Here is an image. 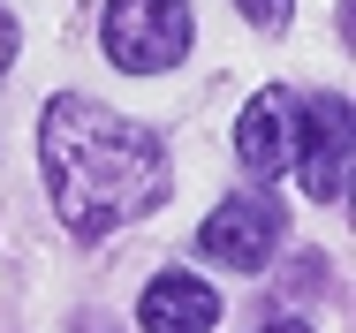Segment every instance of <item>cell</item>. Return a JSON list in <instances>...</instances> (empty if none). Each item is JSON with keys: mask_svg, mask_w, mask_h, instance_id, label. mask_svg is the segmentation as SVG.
<instances>
[{"mask_svg": "<svg viewBox=\"0 0 356 333\" xmlns=\"http://www.w3.org/2000/svg\"><path fill=\"white\" fill-rule=\"evenodd\" d=\"M38 159H46V190H54L61 227L83 235V243H99L122 220L152 212L167 197V174H175L167 144L144 122L83 99V91H61L38 114Z\"/></svg>", "mask_w": 356, "mask_h": 333, "instance_id": "obj_1", "label": "cell"}, {"mask_svg": "<svg viewBox=\"0 0 356 333\" xmlns=\"http://www.w3.org/2000/svg\"><path fill=\"white\" fill-rule=\"evenodd\" d=\"M281 235H288V212L266 190H243V197H227L197 227V250L213 258V266H235V273H266V258L281 250Z\"/></svg>", "mask_w": 356, "mask_h": 333, "instance_id": "obj_4", "label": "cell"}, {"mask_svg": "<svg viewBox=\"0 0 356 333\" xmlns=\"http://www.w3.org/2000/svg\"><path fill=\"white\" fill-rule=\"evenodd\" d=\"M349 152H356V114L341 91H311L303 99V129H296V182L311 204H341L349 190Z\"/></svg>", "mask_w": 356, "mask_h": 333, "instance_id": "obj_3", "label": "cell"}, {"mask_svg": "<svg viewBox=\"0 0 356 333\" xmlns=\"http://www.w3.org/2000/svg\"><path fill=\"white\" fill-rule=\"evenodd\" d=\"M235 8H243L258 31H281V23H288V0H235Z\"/></svg>", "mask_w": 356, "mask_h": 333, "instance_id": "obj_7", "label": "cell"}, {"mask_svg": "<svg viewBox=\"0 0 356 333\" xmlns=\"http://www.w3.org/2000/svg\"><path fill=\"white\" fill-rule=\"evenodd\" d=\"M137 326L144 333H213L220 326V295L197 273H159L137 295Z\"/></svg>", "mask_w": 356, "mask_h": 333, "instance_id": "obj_6", "label": "cell"}, {"mask_svg": "<svg viewBox=\"0 0 356 333\" xmlns=\"http://www.w3.org/2000/svg\"><path fill=\"white\" fill-rule=\"evenodd\" d=\"M8 68H15V15L0 8V76H8Z\"/></svg>", "mask_w": 356, "mask_h": 333, "instance_id": "obj_8", "label": "cell"}, {"mask_svg": "<svg viewBox=\"0 0 356 333\" xmlns=\"http://www.w3.org/2000/svg\"><path fill=\"white\" fill-rule=\"evenodd\" d=\"M258 333H311V326H296V318H281V326H258Z\"/></svg>", "mask_w": 356, "mask_h": 333, "instance_id": "obj_9", "label": "cell"}, {"mask_svg": "<svg viewBox=\"0 0 356 333\" xmlns=\"http://www.w3.org/2000/svg\"><path fill=\"white\" fill-rule=\"evenodd\" d=\"M99 46L122 76H167L190 54V8L182 0H106Z\"/></svg>", "mask_w": 356, "mask_h": 333, "instance_id": "obj_2", "label": "cell"}, {"mask_svg": "<svg viewBox=\"0 0 356 333\" xmlns=\"http://www.w3.org/2000/svg\"><path fill=\"white\" fill-rule=\"evenodd\" d=\"M296 129H303V99L288 83H258V99L235 114V159L258 182H273L296 167Z\"/></svg>", "mask_w": 356, "mask_h": 333, "instance_id": "obj_5", "label": "cell"}]
</instances>
